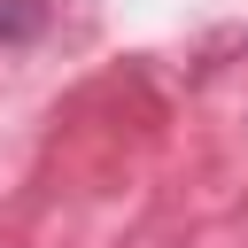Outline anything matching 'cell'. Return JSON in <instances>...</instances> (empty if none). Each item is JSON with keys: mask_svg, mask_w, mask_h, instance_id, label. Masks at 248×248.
Returning <instances> with one entry per match:
<instances>
[{"mask_svg": "<svg viewBox=\"0 0 248 248\" xmlns=\"http://www.w3.org/2000/svg\"><path fill=\"white\" fill-rule=\"evenodd\" d=\"M23 31H39V8H8L0 0V39H23Z\"/></svg>", "mask_w": 248, "mask_h": 248, "instance_id": "obj_1", "label": "cell"}]
</instances>
